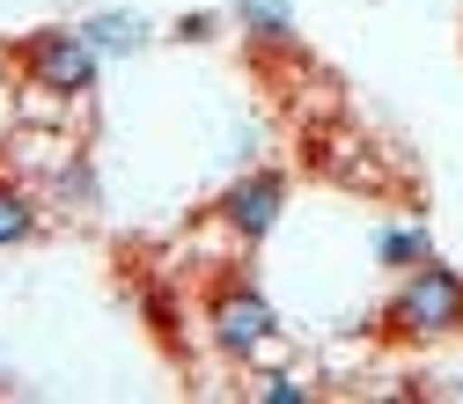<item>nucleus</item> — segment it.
Instances as JSON below:
<instances>
[{
  "label": "nucleus",
  "instance_id": "f257e3e1",
  "mask_svg": "<svg viewBox=\"0 0 463 404\" xmlns=\"http://www.w3.org/2000/svg\"><path fill=\"white\" fill-rule=\"evenodd\" d=\"M199 324H206V345H213V353H221L228 368H243V375L295 361V345H287V331H279L272 295H265V287H258L250 272H236V265H228V272L206 287Z\"/></svg>",
  "mask_w": 463,
  "mask_h": 404
},
{
  "label": "nucleus",
  "instance_id": "f03ea898",
  "mask_svg": "<svg viewBox=\"0 0 463 404\" xmlns=\"http://www.w3.org/2000/svg\"><path fill=\"white\" fill-rule=\"evenodd\" d=\"M375 338H390V345H441V338H463V272L441 265V258L397 272L390 302L375 309Z\"/></svg>",
  "mask_w": 463,
  "mask_h": 404
},
{
  "label": "nucleus",
  "instance_id": "7ed1b4c3",
  "mask_svg": "<svg viewBox=\"0 0 463 404\" xmlns=\"http://www.w3.org/2000/svg\"><path fill=\"white\" fill-rule=\"evenodd\" d=\"M8 60H15V74H23L30 89H52V96H67V103H96L103 52L81 37V23H44V30H30Z\"/></svg>",
  "mask_w": 463,
  "mask_h": 404
},
{
  "label": "nucleus",
  "instance_id": "20e7f679",
  "mask_svg": "<svg viewBox=\"0 0 463 404\" xmlns=\"http://www.w3.org/2000/svg\"><path fill=\"white\" fill-rule=\"evenodd\" d=\"M213 213V228H228L243 250H258L272 228L287 221V169H272V162H250L243 177H228L221 184V199L206 206Z\"/></svg>",
  "mask_w": 463,
  "mask_h": 404
},
{
  "label": "nucleus",
  "instance_id": "39448f33",
  "mask_svg": "<svg viewBox=\"0 0 463 404\" xmlns=\"http://www.w3.org/2000/svg\"><path fill=\"white\" fill-rule=\"evenodd\" d=\"M74 147H81V133H67V126H15L8 140H0V162H8L15 177L44 184V177H52V169H60Z\"/></svg>",
  "mask_w": 463,
  "mask_h": 404
},
{
  "label": "nucleus",
  "instance_id": "423d86ee",
  "mask_svg": "<svg viewBox=\"0 0 463 404\" xmlns=\"http://www.w3.org/2000/svg\"><path fill=\"white\" fill-rule=\"evenodd\" d=\"M52 228V206H44V184H30V177H15L8 162H0V250H23V243H37Z\"/></svg>",
  "mask_w": 463,
  "mask_h": 404
},
{
  "label": "nucleus",
  "instance_id": "0eeeda50",
  "mask_svg": "<svg viewBox=\"0 0 463 404\" xmlns=\"http://www.w3.org/2000/svg\"><path fill=\"white\" fill-rule=\"evenodd\" d=\"M44 206H60V213H74V221H96V213H103V177H96V162H89V140L44 177Z\"/></svg>",
  "mask_w": 463,
  "mask_h": 404
},
{
  "label": "nucleus",
  "instance_id": "6e6552de",
  "mask_svg": "<svg viewBox=\"0 0 463 404\" xmlns=\"http://www.w3.org/2000/svg\"><path fill=\"white\" fill-rule=\"evenodd\" d=\"M133 309H140V324L169 345V353L184 361V324H192V302L177 295V279H162V272H147L140 287H133Z\"/></svg>",
  "mask_w": 463,
  "mask_h": 404
},
{
  "label": "nucleus",
  "instance_id": "1a4fd4ad",
  "mask_svg": "<svg viewBox=\"0 0 463 404\" xmlns=\"http://www.w3.org/2000/svg\"><path fill=\"white\" fill-rule=\"evenodd\" d=\"M368 258L397 279V272H412V265H427V258H441V250H434V228L412 213V221H383L375 236H368Z\"/></svg>",
  "mask_w": 463,
  "mask_h": 404
},
{
  "label": "nucleus",
  "instance_id": "9d476101",
  "mask_svg": "<svg viewBox=\"0 0 463 404\" xmlns=\"http://www.w3.org/2000/svg\"><path fill=\"white\" fill-rule=\"evenodd\" d=\"M81 37L103 52V60H133V52L155 44V23L133 15V8H89V15H81Z\"/></svg>",
  "mask_w": 463,
  "mask_h": 404
},
{
  "label": "nucleus",
  "instance_id": "9b49d317",
  "mask_svg": "<svg viewBox=\"0 0 463 404\" xmlns=\"http://www.w3.org/2000/svg\"><path fill=\"white\" fill-rule=\"evenodd\" d=\"M236 30L250 37V52H302L295 37V0H236Z\"/></svg>",
  "mask_w": 463,
  "mask_h": 404
},
{
  "label": "nucleus",
  "instance_id": "f8f14e48",
  "mask_svg": "<svg viewBox=\"0 0 463 404\" xmlns=\"http://www.w3.org/2000/svg\"><path fill=\"white\" fill-rule=\"evenodd\" d=\"M243 397H250V404H324V382L302 375L295 361H279V368H258V375L243 382Z\"/></svg>",
  "mask_w": 463,
  "mask_h": 404
},
{
  "label": "nucleus",
  "instance_id": "ddd939ff",
  "mask_svg": "<svg viewBox=\"0 0 463 404\" xmlns=\"http://www.w3.org/2000/svg\"><path fill=\"white\" fill-rule=\"evenodd\" d=\"M221 30V15H206V8H192V15H177V23H169V37H177V44H206Z\"/></svg>",
  "mask_w": 463,
  "mask_h": 404
},
{
  "label": "nucleus",
  "instance_id": "4468645a",
  "mask_svg": "<svg viewBox=\"0 0 463 404\" xmlns=\"http://www.w3.org/2000/svg\"><path fill=\"white\" fill-rule=\"evenodd\" d=\"M0 397H15V375H8V368H0Z\"/></svg>",
  "mask_w": 463,
  "mask_h": 404
}]
</instances>
